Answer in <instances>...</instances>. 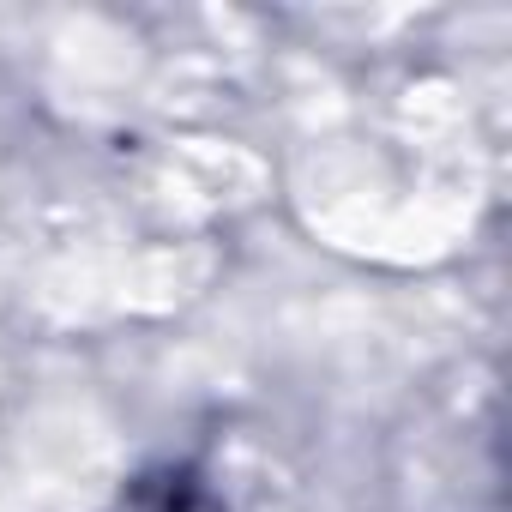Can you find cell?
<instances>
[{
  "mask_svg": "<svg viewBox=\"0 0 512 512\" xmlns=\"http://www.w3.org/2000/svg\"><path fill=\"white\" fill-rule=\"evenodd\" d=\"M103 512H229V500L199 464H151Z\"/></svg>",
  "mask_w": 512,
  "mask_h": 512,
  "instance_id": "1",
  "label": "cell"
}]
</instances>
